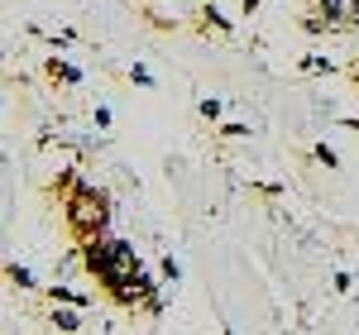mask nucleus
I'll return each mask as SVG.
<instances>
[{"mask_svg": "<svg viewBox=\"0 0 359 335\" xmlns=\"http://www.w3.org/2000/svg\"><path fill=\"white\" fill-rule=\"evenodd\" d=\"M101 221H106V211H101V196L82 192L77 201H72V225H77V230H96Z\"/></svg>", "mask_w": 359, "mask_h": 335, "instance_id": "1", "label": "nucleus"}, {"mask_svg": "<svg viewBox=\"0 0 359 335\" xmlns=\"http://www.w3.org/2000/svg\"><path fill=\"white\" fill-rule=\"evenodd\" d=\"M57 331H77V316L72 311H57Z\"/></svg>", "mask_w": 359, "mask_h": 335, "instance_id": "2", "label": "nucleus"}, {"mask_svg": "<svg viewBox=\"0 0 359 335\" xmlns=\"http://www.w3.org/2000/svg\"><path fill=\"white\" fill-rule=\"evenodd\" d=\"M355 82H359V67H355Z\"/></svg>", "mask_w": 359, "mask_h": 335, "instance_id": "3", "label": "nucleus"}]
</instances>
